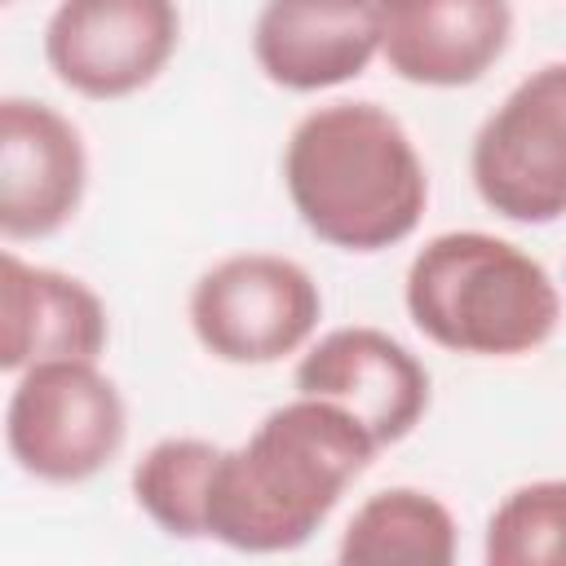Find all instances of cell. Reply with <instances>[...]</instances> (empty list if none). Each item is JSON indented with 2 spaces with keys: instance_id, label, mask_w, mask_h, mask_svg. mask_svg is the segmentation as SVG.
Masks as SVG:
<instances>
[{
  "instance_id": "obj_4",
  "label": "cell",
  "mask_w": 566,
  "mask_h": 566,
  "mask_svg": "<svg viewBox=\"0 0 566 566\" xmlns=\"http://www.w3.org/2000/svg\"><path fill=\"white\" fill-rule=\"evenodd\" d=\"M128 433L124 398L97 363H35L13 385L4 411L9 455L40 482H84L102 473Z\"/></svg>"
},
{
  "instance_id": "obj_12",
  "label": "cell",
  "mask_w": 566,
  "mask_h": 566,
  "mask_svg": "<svg viewBox=\"0 0 566 566\" xmlns=\"http://www.w3.org/2000/svg\"><path fill=\"white\" fill-rule=\"evenodd\" d=\"M0 367L27 371L35 363L84 358L106 349V310L71 274L27 265L4 252L0 261Z\"/></svg>"
},
{
  "instance_id": "obj_15",
  "label": "cell",
  "mask_w": 566,
  "mask_h": 566,
  "mask_svg": "<svg viewBox=\"0 0 566 566\" xmlns=\"http://www.w3.org/2000/svg\"><path fill=\"white\" fill-rule=\"evenodd\" d=\"M486 562L566 566V478L531 482L504 495L486 522Z\"/></svg>"
},
{
  "instance_id": "obj_10",
  "label": "cell",
  "mask_w": 566,
  "mask_h": 566,
  "mask_svg": "<svg viewBox=\"0 0 566 566\" xmlns=\"http://www.w3.org/2000/svg\"><path fill=\"white\" fill-rule=\"evenodd\" d=\"M376 13L389 71L424 88L482 80L513 35L509 0H376Z\"/></svg>"
},
{
  "instance_id": "obj_5",
  "label": "cell",
  "mask_w": 566,
  "mask_h": 566,
  "mask_svg": "<svg viewBox=\"0 0 566 566\" xmlns=\"http://www.w3.org/2000/svg\"><path fill=\"white\" fill-rule=\"evenodd\" d=\"M482 203L522 226L566 217V62L531 71L473 137Z\"/></svg>"
},
{
  "instance_id": "obj_13",
  "label": "cell",
  "mask_w": 566,
  "mask_h": 566,
  "mask_svg": "<svg viewBox=\"0 0 566 566\" xmlns=\"http://www.w3.org/2000/svg\"><path fill=\"white\" fill-rule=\"evenodd\" d=\"M455 557V517L442 500L416 491V486H389L376 491L345 526L340 535V562L358 566H394V562H420V566H447Z\"/></svg>"
},
{
  "instance_id": "obj_1",
  "label": "cell",
  "mask_w": 566,
  "mask_h": 566,
  "mask_svg": "<svg viewBox=\"0 0 566 566\" xmlns=\"http://www.w3.org/2000/svg\"><path fill=\"white\" fill-rule=\"evenodd\" d=\"M376 451L345 407L301 394L270 411L243 447L217 455L203 531L239 553H287L323 526Z\"/></svg>"
},
{
  "instance_id": "obj_8",
  "label": "cell",
  "mask_w": 566,
  "mask_h": 566,
  "mask_svg": "<svg viewBox=\"0 0 566 566\" xmlns=\"http://www.w3.org/2000/svg\"><path fill=\"white\" fill-rule=\"evenodd\" d=\"M296 389L305 398H327L345 407L376 438V447L402 442L429 407L424 363L402 340L376 327L327 332L296 363Z\"/></svg>"
},
{
  "instance_id": "obj_6",
  "label": "cell",
  "mask_w": 566,
  "mask_h": 566,
  "mask_svg": "<svg viewBox=\"0 0 566 566\" xmlns=\"http://www.w3.org/2000/svg\"><path fill=\"white\" fill-rule=\"evenodd\" d=\"M323 296L314 279L270 252H243L217 261L190 292V327L199 345L239 367L279 363L296 354L318 327Z\"/></svg>"
},
{
  "instance_id": "obj_2",
  "label": "cell",
  "mask_w": 566,
  "mask_h": 566,
  "mask_svg": "<svg viewBox=\"0 0 566 566\" xmlns=\"http://www.w3.org/2000/svg\"><path fill=\"white\" fill-rule=\"evenodd\" d=\"M283 181L305 230L345 252L402 243L429 203V177L407 128L376 102L310 111L287 137Z\"/></svg>"
},
{
  "instance_id": "obj_11",
  "label": "cell",
  "mask_w": 566,
  "mask_h": 566,
  "mask_svg": "<svg viewBox=\"0 0 566 566\" xmlns=\"http://www.w3.org/2000/svg\"><path fill=\"white\" fill-rule=\"evenodd\" d=\"M252 53L265 80L292 93L345 84L380 53L376 0H265Z\"/></svg>"
},
{
  "instance_id": "obj_14",
  "label": "cell",
  "mask_w": 566,
  "mask_h": 566,
  "mask_svg": "<svg viewBox=\"0 0 566 566\" xmlns=\"http://www.w3.org/2000/svg\"><path fill=\"white\" fill-rule=\"evenodd\" d=\"M221 447L203 438H164L133 469V495L142 513L172 539H203V500Z\"/></svg>"
},
{
  "instance_id": "obj_9",
  "label": "cell",
  "mask_w": 566,
  "mask_h": 566,
  "mask_svg": "<svg viewBox=\"0 0 566 566\" xmlns=\"http://www.w3.org/2000/svg\"><path fill=\"white\" fill-rule=\"evenodd\" d=\"M84 142L44 102H0V230L44 239L62 230L84 199Z\"/></svg>"
},
{
  "instance_id": "obj_3",
  "label": "cell",
  "mask_w": 566,
  "mask_h": 566,
  "mask_svg": "<svg viewBox=\"0 0 566 566\" xmlns=\"http://www.w3.org/2000/svg\"><path fill=\"white\" fill-rule=\"evenodd\" d=\"M407 314L451 354L513 358L553 336L562 296L548 270L517 243L451 230L416 252L407 270Z\"/></svg>"
},
{
  "instance_id": "obj_7",
  "label": "cell",
  "mask_w": 566,
  "mask_h": 566,
  "mask_svg": "<svg viewBox=\"0 0 566 566\" xmlns=\"http://www.w3.org/2000/svg\"><path fill=\"white\" fill-rule=\"evenodd\" d=\"M177 35V0H62L44 27V57L66 88L111 102L146 88Z\"/></svg>"
}]
</instances>
